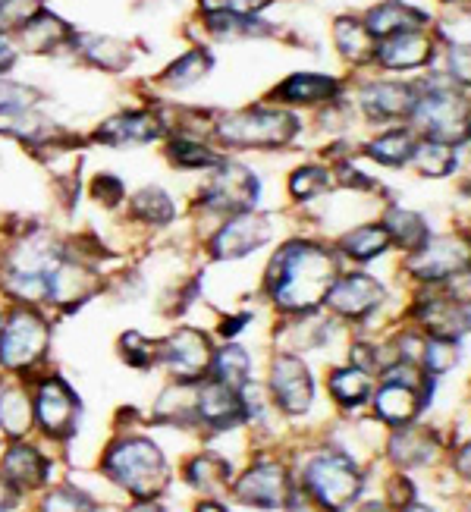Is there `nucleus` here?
<instances>
[{"label": "nucleus", "instance_id": "nucleus-1", "mask_svg": "<svg viewBox=\"0 0 471 512\" xmlns=\"http://www.w3.org/2000/svg\"><path fill=\"white\" fill-rule=\"evenodd\" d=\"M336 277L340 267L327 249L314 242H289L271 261L267 289L283 311H308L327 299Z\"/></svg>", "mask_w": 471, "mask_h": 512}, {"label": "nucleus", "instance_id": "nucleus-2", "mask_svg": "<svg viewBox=\"0 0 471 512\" xmlns=\"http://www.w3.org/2000/svg\"><path fill=\"white\" fill-rule=\"evenodd\" d=\"M104 472L136 497H157L167 484L164 453L151 440H120L104 459Z\"/></svg>", "mask_w": 471, "mask_h": 512}, {"label": "nucleus", "instance_id": "nucleus-3", "mask_svg": "<svg viewBox=\"0 0 471 512\" xmlns=\"http://www.w3.org/2000/svg\"><path fill=\"white\" fill-rule=\"evenodd\" d=\"M453 79H446V85H424L428 92L418 95V104L412 110V120L421 126L424 136L443 139L450 145H462L471 139V114L468 104L453 92Z\"/></svg>", "mask_w": 471, "mask_h": 512}, {"label": "nucleus", "instance_id": "nucleus-4", "mask_svg": "<svg viewBox=\"0 0 471 512\" xmlns=\"http://www.w3.org/2000/svg\"><path fill=\"white\" fill-rule=\"evenodd\" d=\"M299 132V120L286 110H239V114L223 117L217 126V136L236 145V148H271V145H286Z\"/></svg>", "mask_w": 471, "mask_h": 512}, {"label": "nucleus", "instance_id": "nucleus-5", "mask_svg": "<svg viewBox=\"0 0 471 512\" xmlns=\"http://www.w3.org/2000/svg\"><path fill=\"white\" fill-rule=\"evenodd\" d=\"M305 491L321 506H349L358 491H362V475H358L355 462L343 453H318L305 465Z\"/></svg>", "mask_w": 471, "mask_h": 512}, {"label": "nucleus", "instance_id": "nucleus-6", "mask_svg": "<svg viewBox=\"0 0 471 512\" xmlns=\"http://www.w3.org/2000/svg\"><path fill=\"white\" fill-rule=\"evenodd\" d=\"M434 57H437V35L431 32V26H418L380 38L374 63L384 66L387 73H415L431 66Z\"/></svg>", "mask_w": 471, "mask_h": 512}, {"label": "nucleus", "instance_id": "nucleus-7", "mask_svg": "<svg viewBox=\"0 0 471 512\" xmlns=\"http://www.w3.org/2000/svg\"><path fill=\"white\" fill-rule=\"evenodd\" d=\"M51 330L35 311H16L0 327V362L7 368H29L48 349Z\"/></svg>", "mask_w": 471, "mask_h": 512}, {"label": "nucleus", "instance_id": "nucleus-8", "mask_svg": "<svg viewBox=\"0 0 471 512\" xmlns=\"http://www.w3.org/2000/svg\"><path fill=\"white\" fill-rule=\"evenodd\" d=\"M471 267V242L456 239V236H443V239H424L418 249H412L409 258V271L418 280H450Z\"/></svg>", "mask_w": 471, "mask_h": 512}, {"label": "nucleus", "instance_id": "nucleus-9", "mask_svg": "<svg viewBox=\"0 0 471 512\" xmlns=\"http://www.w3.org/2000/svg\"><path fill=\"white\" fill-rule=\"evenodd\" d=\"M217 176L208 186L205 205L214 211H227V214H242L252 211L258 202V180L252 170H245L242 164H217Z\"/></svg>", "mask_w": 471, "mask_h": 512}, {"label": "nucleus", "instance_id": "nucleus-10", "mask_svg": "<svg viewBox=\"0 0 471 512\" xmlns=\"http://www.w3.org/2000/svg\"><path fill=\"white\" fill-rule=\"evenodd\" d=\"M271 393L283 412L302 415L311 406V374L296 355H277L271 368Z\"/></svg>", "mask_w": 471, "mask_h": 512}, {"label": "nucleus", "instance_id": "nucleus-11", "mask_svg": "<svg viewBox=\"0 0 471 512\" xmlns=\"http://www.w3.org/2000/svg\"><path fill=\"white\" fill-rule=\"evenodd\" d=\"M324 302L343 318H365L380 302H384V286L368 274L336 277Z\"/></svg>", "mask_w": 471, "mask_h": 512}, {"label": "nucleus", "instance_id": "nucleus-12", "mask_svg": "<svg viewBox=\"0 0 471 512\" xmlns=\"http://www.w3.org/2000/svg\"><path fill=\"white\" fill-rule=\"evenodd\" d=\"M267 239H271V220L258 217L252 211H242V214H233V220H227V227L214 236V255L242 258L261 249Z\"/></svg>", "mask_w": 471, "mask_h": 512}, {"label": "nucleus", "instance_id": "nucleus-13", "mask_svg": "<svg viewBox=\"0 0 471 512\" xmlns=\"http://www.w3.org/2000/svg\"><path fill=\"white\" fill-rule=\"evenodd\" d=\"M164 359L170 365V371L183 381H195L208 368H211V343L201 330L183 327L176 330L173 337L164 346Z\"/></svg>", "mask_w": 471, "mask_h": 512}, {"label": "nucleus", "instance_id": "nucleus-14", "mask_svg": "<svg viewBox=\"0 0 471 512\" xmlns=\"http://www.w3.org/2000/svg\"><path fill=\"white\" fill-rule=\"evenodd\" d=\"M418 95H421L418 85L380 79V82L365 85L362 107L368 110V117H374V120H402V117H412V110L418 104Z\"/></svg>", "mask_w": 471, "mask_h": 512}, {"label": "nucleus", "instance_id": "nucleus-15", "mask_svg": "<svg viewBox=\"0 0 471 512\" xmlns=\"http://www.w3.org/2000/svg\"><path fill=\"white\" fill-rule=\"evenodd\" d=\"M236 494H239L242 503L280 506L289 497V475L277 462H261V465H255V469H249L239 478Z\"/></svg>", "mask_w": 471, "mask_h": 512}, {"label": "nucleus", "instance_id": "nucleus-16", "mask_svg": "<svg viewBox=\"0 0 471 512\" xmlns=\"http://www.w3.org/2000/svg\"><path fill=\"white\" fill-rule=\"evenodd\" d=\"M362 19L377 41L396 32H406V29L431 26V13L415 4H406V0H377V4H371L362 13Z\"/></svg>", "mask_w": 471, "mask_h": 512}, {"label": "nucleus", "instance_id": "nucleus-17", "mask_svg": "<svg viewBox=\"0 0 471 512\" xmlns=\"http://www.w3.org/2000/svg\"><path fill=\"white\" fill-rule=\"evenodd\" d=\"M73 415H76V399L70 393L63 381H44L38 387V396H35V418L38 425L54 434V437H63L70 434L73 428Z\"/></svg>", "mask_w": 471, "mask_h": 512}, {"label": "nucleus", "instance_id": "nucleus-18", "mask_svg": "<svg viewBox=\"0 0 471 512\" xmlns=\"http://www.w3.org/2000/svg\"><path fill=\"white\" fill-rule=\"evenodd\" d=\"M330 35H333V44L340 57L352 66H371L374 63V54H377V38L371 35V29L365 26L362 16H352V13H343L333 19L330 26Z\"/></svg>", "mask_w": 471, "mask_h": 512}, {"label": "nucleus", "instance_id": "nucleus-19", "mask_svg": "<svg viewBox=\"0 0 471 512\" xmlns=\"http://www.w3.org/2000/svg\"><path fill=\"white\" fill-rule=\"evenodd\" d=\"M374 412L380 421H387L393 428H406L415 421V415L421 412V396L415 390V384L409 381H387L384 387L377 390L374 399Z\"/></svg>", "mask_w": 471, "mask_h": 512}, {"label": "nucleus", "instance_id": "nucleus-20", "mask_svg": "<svg viewBox=\"0 0 471 512\" xmlns=\"http://www.w3.org/2000/svg\"><path fill=\"white\" fill-rule=\"evenodd\" d=\"M198 418H205L208 425L214 428H233L236 421L245 418V406H242V396L223 381H214L208 387L198 390Z\"/></svg>", "mask_w": 471, "mask_h": 512}, {"label": "nucleus", "instance_id": "nucleus-21", "mask_svg": "<svg viewBox=\"0 0 471 512\" xmlns=\"http://www.w3.org/2000/svg\"><path fill=\"white\" fill-rule=\"evenodd\" d=\"M70 35H73L70 22L57 13H51L48 7H44L38 16H32L19 32H13V38L26 51H54L57 44H70Z\"/></svg>", "mask_w": 471, "mask_h": 512}, {"label": "nucleus", "instance_id": "nucleus-22", "mask_svg": "<svg viewBox=\"0 0 471 512\" xmlns=\"http://www.w3.org/2000/svg\"><path fill=\"white\" fill-rule=\"evenodd\" d=\"M161 136V123L154 114H120L98 129V139L107 145H145Z\"/></svg>", "mask_w": 471, "mask_h": 512}, {"label": "nucleus", "instance_id": "nucleus-23", "mask_svg": "<svg viewBox=\"0 0 471 512\" xmlns=\"http://www.w3.org/2000/svg\"><path fill=\"white\" fill-rule=\"evenodd\" d=\"M336 92H340V82L321 73H293L277 88V95L289 104H321L336 98Z\"/></svg>", "mask_w": 471, "mask_h": 512}, {"label": "nucleus", "instance_id": "nucleus-24", "mask_svg": "<svg viewBox=\"0 0 471 512\" xmlns=\"http://www.w3.org/2000/svg\"><path fill=\"white\" fill-rule=\"evenodd\" d=\"M0 472L7 475V481L13 487H35L44 481V475H48V462H44L41 453L35 447H29V443H16V447L7 450Z\"/></svg>", "mask_w": 471, "mask_h": 512}, {"label": "nucleus", "instance_id": "nucleus-25", "mask_svg": "<svg viewBox=\"0 0 471 512\" xmlns=\"http://www.w3.org/2000/svg\"><path fill=\"white\" fill-rule=\"evenodd\" d=\"M418 318H421L424 330H428L431 337L459 340L462 333L471 327L468 315H465V311L453 299H434V302H428V305L418 311Z\"/></svg>", "mask_w": 471, "mask_h": 512}, {"label": "nucleus", "instance_id": "nucleus-26", "mask_svg": "<svg viewBox=\"0 0 471 512\" xmlns=\"http://www.w3.org/2000/svg\"><path fill=\"white\" fill-rule=\"evenodd\" d=\"M70 44L95 66H104V70H123L129 63V48L117 38H101V35H82L73 29Z\"/></svg>", "mask_w": 471, "mask_h": 512}, {"label": "nucleus", "instance_id": "nucleus-27", "mask_svg": "<svg viewBox=\"0 0 471 512\" xmlns=\"http://www.w3.org/2000/svg\"><path fill=\"white\" fill-rule=\"evenodd\" d=\"M330 393L340 406L346 409H355L362 406L365 399L371 396V374L358 365H349V368H336L330 374Z\"/></svg>", "mask_w": 471, "mask_h": 512}, {"label": "nucleus", "instance_id": "nucleus-28", "mask_svg": "<svg viewBox=\"0 0 471 512\" xmlns=\"http://www.w3.org/2000/svg\"><path fill=\"white\" fill-rule=\"evenodd\" d=\"M415 145L418 142H415V136L409 129H393V132H384L380 139H374L368 145V154L384 167H402V164L412 161Z\"/></svg>", "mask_w": 471, "mask_h": 512}, {"label": "nucleus", "instance_id": "nucleus-29", "mask_svg": "<svg viewBox=\"0 0 471 512\" xmlns=\"http://www.w3.org/2000/svg\"><path fill=\"white\" fill-rule=\"evenodd\" d=\"M415 167L424 173V176H434V180H440V176L453 173L456 170V148L450 142L443 139H424L415 145V154H412Z\"/></svg>", "mask_w": 471, "mask_h": 512}, {"label": "nucleus", "instance_id": "nucleus-30", "mask_svg": "<svg viewBox=\"0 0 471 512\" xmlns=\"http://www.w3.org/2000/svg\"><path fill=\"white\" fill-rule=\"evenodd\" d=\"M88 289H92V277H88L82 267L66 264V261H60L54 267V274L48 277V299H54L60 305L88 296Z\"/></svg>", "mask_w": 471, "mask_h": 512}, {"label": "nucleus", "instance_id": "nucleus-31", "mask_svg": "<svg viewBox=\"0 0 471 512\" xmlns=\"http://www.w3.org/2000/svg\"><path fill=\"white\" fill-rule=\"evenodd\" d=\"M390 456L402 469H412V465H424L434 456V443L428 440V434L412 431L406 425V431H399L390 443Z\"/></svg>", "mask_w": 471, "mask_h": 512}, {"label": "nucleus", "instance_id": "nucleus-32", "mask_svg": "<svg viewBox=\"0 0 471 512\" xmlns=\"http://www.w3.org/2000/svg\"><path fill=\"white\" fill-rule=\"evenodd\" d=\"M384 230L390 233V242H396V246H406V249H418L421 242L428 239V224H424L418 214L402 211V208L387 211Z\"/></svg>", "mask_w": 471, "mask_h": 512}, {"label": "nucleus", "instance_id": "nucleus-33", "mask_svg": "<svg viewBox=\"0 0 471 512\" xmlns=\"http://www.w3.org/2000/svg\"><path fill=\"white\" fill-rule=\"evenodd\" d=\"M387 246H390V233L384 230V224L358 227V230L346 233V239H343V252L355 261H371L377 255H384Z\"/></svg>", "mask_w": 471, "mask_h": 512}, {"label": "nucleus", "instance_id": "nucleus-34", "mask_svg": "<svg viewBox=\"0 0 471 512\" xmlns=\"http://www.w3.org/2000/svg\"><path fill=\"white\" fill-rule=\"evenodd\" d=\"M0 428L10 437H19L32 428V403L22 390H4L0 393Z\"/></svg>", "mask_w": 471, "mask_h": 512}, {"label": "nucleus", "instance_id": "nucleus-35", "mask_svg": "<svg viewBox=\"0 0 471 512\" xmlns=\"http://www.w3.org/2000/svg\"><path fill=\"white\" fill-rule=\"evenodd\" d=\"M211 368H214V377L230 387H242L245 381H249V352H245L242 346H223L217 355H211Z\"/></svg>", "mask_w": 471, "mask_h": 512}, {"label": "nucleus", "instance_id": "nucleus-36", "mask_svg": "<svg viewBox=\"0 0 471 512\" xmlns=\"http://www.w3.org/2000/svg\"><path fill=\"white\" fill-rule=\"evenodd\" d=\"M48 129L51 126L26 107H0V132H7V136H19V139L35 142Z\"/></svg>", "mask_w": 471, "mask_h": 512}, {"label": "nucleus", "instance_id": "nucleus-37", "mask_svg": "<svg viewBox=\"0 0 471 512\" xmlns=\"http://www.w3.org/2000/svg\"><path fill=\"white\" fill-rule=\"evenodd\" d=\"M208 70H211V54H208V51H201V48H192L189 54L176 57V60L167 66L164 79H167L170 85H176V88H183V85L198 82Z\"/></svg>", "mask_w": 471, "mask_h": 512}, {"label": "nucleus", "instance_id": "nucleus-38", "mask_svg": "<svg viewBox=\"0 0 471 512\" xmlns=\"http://www.w3.org/2000/svg\"><path fill=\"white\" fill-rule=\"evenodd\" d=\"M189 478L198 491H220V487L230 481V465L223 459H214V456H201L192 462Z\"/></svg>", "mask_w": 471, "mask_h": 512}, {"label": "nucleus", "instance_id": "nucleus-39", "mask_svg": "<svg viewBox=\"0 0 471 512\" xmlns=\"http://www.w3.org/2000/svg\"><path fill=\"white\" fill-rule=\"evenodd\" d=\"M132 211H136V217L151 220V224H170L173 220V202L161 189H142L132 202Z\"/></svg>", "mask_w": 471, "mask_h": 512}, {"label": "nucleus", "instance_id": "nucleus-40", "mask_svg": "<svg viewBox=\"0 0 471 512\" xmlns=\"http://www.w3.org/2000/svg\"><path fill=\"white\" fill-rule=\"evenodd\" d=\"M459 362V346L450 337H431L424 343V371L431 374H446L450 368H456Z\"/></svg>", "mask_w": 471, "mask_h": 512}, {"label": "nucleus", "instance_id": "nucleus-41", "mask_svg": "<svg viewBox=\"0 0 471 512\" xmlns=\"http://www.w3.org/2000/svg\"><path fill=\"white\" fill-rule=\"evenodd\" d=\"M330 189V173L324 167H302L293 173V180H289V192L296 198H318Z\"/></svg>", "mask_w": 471, "mask_h": 512}, {"label": "nucleus", "instance_id": "nucleus-42", "mask_svg": "<svg viewBox=\"0 0 471 512\" xmlns=\"http://www.w3.org/2000/svg\"><path fill=\"white\" fill-rule=\"evenodd\" d=\"M41 10H44V0H4V4H0V29L13 35Z\"/></svg>", "mask_w": 471, "mask_h": 512}, {"label": "nucleus", "instance_id": "nucleus-43", "mask_svg": "<svg viewBox=\"0 0 471 512\" xmlns=\"http://www.w3.org/2000/svg\"><path fill=\"white\" fill-rule=\"evenodd\" d=\"M446 66L443 73L450 76L456 85L471 88V41H456V44H446Z\"/></svg>", "mask_w": 471, "mask_h": 512}, {"label": "nucleus", "instance_id": "nucleus-44", "mask_svg": "<svg viewBox=\"0 0 471 512\" xmlns=\"http://www.w3.org/2000/svg\"><path fill=\"white\" fill-rule=\"evenodd\" d=\"M170 158L179 164V167H208V164H220V158L205 148L201 142H189V139H176L170 145Z\"/></svg>", "mask_w": 471, "mask_h": 512}, {"label": "nucleus", "instance_id": "nucleus-45", "mask_svg": "<svg viewBox=\"0 0 471 512\" xmlns=\"http://www.w3.org/2000/svg\"><path fill=\"white\" fill-rule=\"evenodd\" d=\"M274 0H198V13H220V10H230L239 16H261Z\"/></svg>", "mask_w": 471, "mask_h": 512}, {"label": "nucleus", "instance_id": "nucleus-46", "mask_svg": "<svg viewBox=\"0 0 471 512\" xmlns=\"http://www.w3.org/2000/svg\"><path fill=\"white\" fill-rule=\"evenodd\" d=\"M123 355H126L129 365L145 368L154 359V346L148 340H142L139 333H126V337H123Z\"/></svg>", "mask_w": 471, "mask_h": 512}, {"label": "nucleus", "instance_id": "nucleus-47", "mask_svg": "<svg viewBox=\"0 0 471 512\" xmlns=\"http://www.w3.org/2000/svg\"><path fill=\"white\" fill-rule=\"evenodd\" d=\"M38 101L35 88L16 85V82H0V107H32Z\"/></svg>", "mask_w": 471, "mask_h": 512}, {"label": "nucleus", "instance_id": "nucleus-48", "mask_svg": "<svg viewBox=\"0 0 471 512\" xmlns=\"http://www.w3.org/2000/svg\"><path fill=\"white\" fill-rule=\"evenodd\" d=\"M44 506H48V509H92L95 503L79 497V491H57V494L48 497V503H44Z\"/></svg>", "mask_w": 471, "mask_h": 512}, {"label": "nucleus", "instance_id": "nucleus-49", "mask_svg": "<svg viewBox=\"0 0 471 512\" xmlns=\"http://www.w3.org/2000/svg\"><path fill=\"white\" fill-rule=\"evenodd\" d=\"M120 192H123V186H120V180H114V176H98L95 180V195L107 205L120 202Z\"/></svg>", "mask_w": 471, "mask_h": 512}, {"label": "nucleus", "instance_id": "nucleus-50", "mask_svg": "<svg viewBox=\"0 0 471 512\" xmlns=\"http://www.w3.org/2000/svg\"><path fill=\"white\" fill-rule=\"evenodd\" d=\"M13 63H16V41L10 32L0 29V73H7Z\"/></svg>", "mask_w": 471, "mask_h": 512}, {"label": "nucleus", "instance_id": "nucleus-51", "mask_svg": "<svg viewBox=\"0 0 471 512\" xmlns=\"http://www.w3.org/2000/svg\"><path fill=\"white\" fill-rule=\"evenodd\" d=\"M10 500H13L10 481H7V475H4V472H0V509H4V506H10Z\"/></svg>", "mask_w": 471, "mask_h": 512}, {"label": "nucleus", "instance_id": "nucleus-52", "mask_svg": "<svg viewBox=\"0 0 471 512\" xmlns=\"http://www.w3.org/2000/svg\"><path fill=\"white\" fill-rule=\"evenodd\" d=\"M456 465H459V472H462L465 478H471V443L459 453V462H456Z\"/></svg>", "mask_w": 471, "mask_h": 512}, {"label": "nucleus", "instance_id": "nucleus-53", "mask_svg": "<svg viewBox=\"0 0 471 512\" xmlns=\"http://www.w3.org/2000/svg\"><path fill=\"white\" fill-rule=\"evenodd\" d=\"M245 321H249V318H245V315H236V321H230V324H223L220 327V333H223V337H233V333L245 324Z\"/></svg>", "mask_w": 471, "mask_h": 512}, {"label": "nucleus", "instance_id": "nucleus-54", "mask_svg": "<svg viewBox=\"0 0 471 512\" xmlns=\"http://www.w3.org/2000/svg\"><path fill=\"white\" fill-rule=\"evenodd\" d=\"M0 4H4V0H0Z\"/></svg>", "mask_w": 471, "mask_h": 512}]
</instances>
